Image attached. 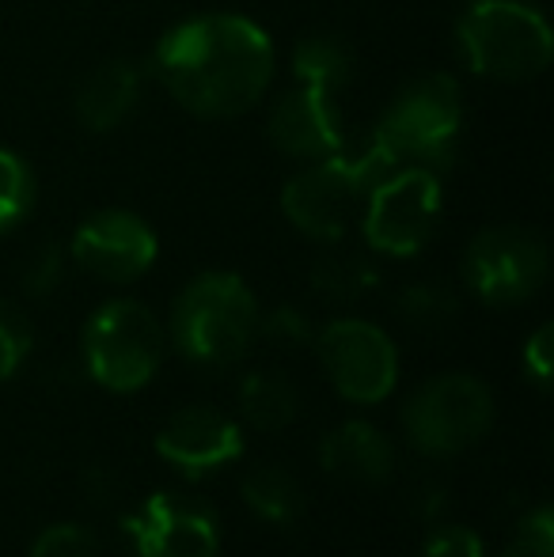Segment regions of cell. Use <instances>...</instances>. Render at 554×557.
<instances>
[{"label":"cell","instance_id":"8992f818","mask_svg":"<svg viewBox=\"0 0 554 557\" xmlns=\"http://www.w3.org/2000/svg\"><path fill=\"white\" fill-rule=\"evenodd\" d=\"M163 326L145 304L111 300L84 326V368L103 391L134 395L163 364Z\"/></svg>","mask_w":554,"mask_h":557},{"label":"cell","instance_id":"6da1fadb","mask_svg":"<svg viewBox=\"0 0 554 557\" xmlns=\"http://www.w3.org/2000/svg\"><path fill=\"white\" fill-rule=\"evenodd\" d=\"M152 69L163 91L198 117L247 114L274 84V42L247 15L183 20L160 38Z\"/></svg>","mask_w":554,"mask_h":557},{"label":"cell","instance_id":"cb8c5ba5","mask_svg":"<svg viewBox=\"0 0 554 557\" xmlns=\"http://www.w3.org/2000/svg\"><path fill=\"white\" fill-rule=\"evenodd\" d=\"M27 557H99V539L84 523H53L30 543Z\"/></svg>","mask_w":554,"mask_h":557},{"label":"cell","instance_id":"4316f807","mask_svg":"<svg viewBox=\"0 0 554 557\" xmlns=\"http://www.w3.org/2000/svg\"><path fill=\"white\" fill-rule=\"evenodd\" d=\"M259 331L270 337L281 349H293V345H308L316 331H311V319L304 315L293 304H281V308L270 311L267 319H259Z\"/></svg>","mask_w":554,"mask_h":557},{"label":"cell","instance_id":"5bb4252c","mask_svg":"<svg viewBox=\"0 0 554 557\" xmlns=\"http://www.w3.org/2000/svg\"><path fill=\"white\" fill-rule=\"evenodd\" d=\"M156 455L168 467L183 470L186 478H206L209 470L229 467L244 455V433L224 413L194 406V410H178L156 433Z\"/></svg>","mask_w":554,"mask_h":557},{"label":"cell","instance_id":"d4e9b609","mask_svg":"<svg viewBox=\"0 0 554 557\" xmlns=\"http://www.w3.org/2000/svg\"><path fill=\"white\" fill-rule=\"evenodd\" d=\"M502 557H554V512L547 505L532 508L517 523Z\"/></svg>","mask_w":554,"mask_h":557},{"label":"cell","instance_id":"83f0119b","mask_svg":"<svg viewBox=\"0 0 554 557\" xmlns=\"http://www.w3.org/2000/svg\"><path fill=\"white\" fill-rule=\"evenodd\" d=\"M421 557H487L471 528H436L421 546Z\"/></svg>","mask_w":554,"mask_h":557},{"label":"cell","instance_id":"52a82bcc","mask_svg":"<svg viewBox=\"0 0 554 557\" xmlns=\"http://www.w3.org/2000/svg\"><path fill=\"white\" fill-rule=\"evenodd\" d=\"M494 395L479 375L448 372L421 383L403 406V433L421 455L448 459L494 429Z\"/></svg>","mask_w":554,"mask_h":557},{"label":"cell","instance_id":"9c48e42d","mask_svg":"<svg viewBox=\"0 0 554 557\" xmlns=\"http://www.w3.org/2000/svg\"><path fill=\"white\" fill-rule=\"evenodd\" d=\"M551 270L547 243L532 227H482L464 250V281L490 308H513L532 300Z\"/></svg>","mask_w":554,"mask_h":557},{"label":"cell","instance_id":"ac0fdd59","mask_svg":"<svg viewBox=\"0 0 554 557\" xmlns=\"http://www.w3.org/2000/svg\"><path fill=\"white\" fill-rule=\"evenodd\" d=\"M239 413L251 421L255 429H285L300 413V391L293 380L281 372H251L239 383Z\"/></svg>","mask_w":554,"mask_h":557},{"label":"cell","instance_id":"4fadbf2b","mask_svg":"<svg viewBox=\"0 0 554 557\" xmlns=\"http://www.w3.org/2000/svg\"><path fill=\"white\" fill-rule=\"evenodd\" d=\"M270 145L285 152L288 160H323V156L338 152L346 145L342 133L338 103L331 91H319L311 84H293L285 96L274 103L267 122Z\"/></svg>","mask_w":554,"mask_h":557},{"label":"cell","instance_id":"277c9868","mask_svg":"<svg viewBox=\"0 0 554 557\" xmlns=\"http://www.w3.org/2000/svg\"><path fill=\"white\" fill-rule=\"evenodd\" d=\"M259 334V300L239 273H201L171 304V342L201 368H229Z\"/></svg>","mask_w":554,"mask_h":557},{"label":"cell","instance_id":"8fae6325","mask_svg":"<svg viewBox=\"0 0 554 557\" xmlns=\"http://www.w3.org/2000/svg\"><path fill=\"white\" fill-rule=\"evenodd\" d=\"M134 557H217L221 523L213 508L183 493H152L122 520Z\"/></svg>","mask_w":554,"mask_h":557},{"label":"cell","instance_id":"7a4b0ae2","mask_svg":"<svg viewBox=\"0 0 554 557\" xmlns=\"http://www.w3.org/2000/svg\"><path fill=\"white\" fill-rule=\"evenodd\" d=\"M395 168L399 163L369 133L357 148L342 145L338 152L311 160L300 175L288 178L281 190V213L300 235L334 247V243H342L349 221L361 213L365 194Z\"/></svg>","mask_w":554,"mask_h":557},{"label":"cell","instance_id":"e0dca14e","mask_svg":"<svg viewBox=\"0 0 554 557\" xmlns=\"http://www.w3.org/2000/svg\"><path fill=\"white\" fill-rule=\"evenodd\" d=\"M354 76V53L338 35H304L293 50V81L338 96Z\"/></svg>","mask_w":554,"mask_h":557},{"label":"cell","instance_id":"f546056e","mask_svg":"<svg viewBox=\"0 0 554 557\" xmlns=\"http://www.w3.org/2000/svg\"><path fill=\"white\" fill-rule=\"evenodd\" d=\"M441 508H444V490L441 485H426V493L418 497V516H426L429 520V516H436Z\"/></svg>","mask_w":554,"mask_h":557},{"label":"cell","instance_id":"44dd1931","mask_svg":"<svg viewBox=\"0 0 554 557\" xmlns=\"http://www.w3.org/2000/svg\"><path fill=\"white\" fill-rule=\"evenodd\" d=\"M395 311H399V319H407L415 331H441V326H448L452 319H456L459 300L441 281H415V285H407L399 293Z\"/></svg>","mask_w":554,"mask_h":557},{"label":"cell","instance_id":"ba28073f","mask_svg":"<svg viewBox=\"0 0 554 557\" xmlns=\"http://www.w3.org/2000/svg\"><path fill=\"white\" fill-rule=\"evenodd\" d=\"M444 209L441 175L426 168H395L365 194L361 235L384 258H415L436 235Z\"/></svg>","mask_w":554,"mask_h":557},{"label":"cell","instance_id":"5b68a950","mask_svg":"<svg viewBox=\"0 0 554 557\" xmlns=\"http://www.w3.org/2000/svg\"><path fill=\"white\" fill-rule=\"evenodd\" d=\"M372 137L399 168H426L441 175L456 163L464 137V96L448 73L410 81L380 114Z\"/></svg>","mask_w":554,"mask_h":557},{"label":"cell","instance_id":"2e32d148","mask_svg":"<svg viewBox=\"0 0 554 557\" xmlns=\"http://www.w3.org/2000/svg\"><path fill=\"white\" fill-rule=\"evenodd\" d=\"M145 73L137 61H107L76 88V122L88 133H114L140 103Z\"/></svg>","mask_w":554,"mask_h":557},{"label":"cell","instance_id":"603a6c76","mask_svg":"<svg viewBox=\"0 0 554 557\" xmlns=\"http://www.w3.org/2000/svg\"><path fill=\"white\" fill-rule=\"evenodd\" d=\"M30 345H35L30 319L15 304L0 300V383L20 372L23 360L30 357Z\"/></svg>","mask_w":554,"mask_h":557},{"label":"cell","instance_id":"f1b7e54d","mask_svg":"<svg viewBox=\"0 0 554 557\" xmlns=\"http://www.w3.org/2000/svg\"><path fill=\"white\" fill-rule=\"evenodd\" d=\"M554 368V326L543 323L540 331L525 342V372L532 375L535 387H547Z\"/></svg>","mask_w":554,"mask_h":557},{"label":"cell","instance_id":"484cf974","mask_svg":"<svg viewBox=\"0 0 554 557\" xmlns=\"http://www.w3.org/2000/svg\"><path fill=\"white\" fill-rule=\"evenodd\" d=\"M65 277V247L61 243H42L23 265V293L27 296H50Z\"/></svg>","mask_w":554,"mask_h":557},{"label":"cell","instance_id":"7402d4cb","mask_svg":"<svg viewBox=\"0 0 554 557\" xmlns=\"http://www.w3.org/2000/svg\"><path fill=\"white\" fill-rule=\"evenodd\" d=\"M35 194V171L27 168V160L12 148H0V232H12L27 221Z\"/></svg>","mask_w":554,"mask_h":557},{"label":"cell","instance_id":"d6986e66","mask_svg":"<svg viewBox=\"0 0 554 557\" xmlns=\"http://www.w3.org/2000/svg\"><path fill=\"white\" fill-rule=\"evenodd\" d=\"M308 281H311V288H316L319 300L354 304L380 285V273L365 255H354V250H327V255L311 265Z\"/></svg>","mask_w":554,"mask_h":557},{"label":"cell","instance_id":"3957f363","mask_svg":"<svg viewBox=\"0 0 554 557\" xmlns=\"http://www.w3.org/2000/svg\"><path fill=\"white\" fill-rule=\"evenodd\" d=\"M456 50L482 81L525 84L547 73L554 35L532 0H475L456 20Z\"/></svg>","mask_w":554,"mask_h":557},{"label":"cell","instance_id":"9a60e30c","mask_svg":"<svg viewBox=\"0 0 554 557\" xmlns=\"http://www.w3.org/2000/svg\"><path fill=\"white\" fill-rule=\"evenodd\" d=\"M319 467L354 485H380L395 470V447L369 421H342L319 444Z\"/></svg>","mask_w":554,"mask_h":557},{"label":"cell","instance_id":"ffe728a7","mask_svg":"<svg viewBox=\"0 0 554 557\" xmlns=\"http://www.w3.org/2000/svg\"><path fill=\"white\" fill-rule=\"evenodd\" d=\"M239 497L267 523H293L304 512V490L285 467H255L239 482Z\"/></svg>","mask_w":554,"mask_h":557},{"label":"cell","instance_id":"30bf717a","mask_svg":"<svg viewBox=\"0 0 554 557\" xmlns=\"http://www.w3.org/2000/svg\"><path fill=\"white\" fill-rule=\"evenodd\" d=\"M319 364L346 403L377 406L399 383V349L369 319H334L316 334Z\"/></svg>","mask_w":554,"mask_h":557},{"label":"cell","instance_id":"7c38bea8","mask_svg":"<svg viewBox=\"0 0 554 557\" xmlns=\"http://www.w3.org/2000/svg\"><path fill=\"white\" fill-rule=\"evenodd\" d=\"M69 255L91 277L107 285H130L152 270L160 243L152 227L130 209H99L73 232Z\"/></svg>","mask_w":554,"mask_h":557}]
</instances>
